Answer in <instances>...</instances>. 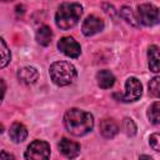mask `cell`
<instances>
[{"label": "cell", "mask_w": 160, "mask_h": 160, "mask_svg": "<svg viewBox=\"0 0 160 160\" xmlns=\"http://www.w3.org/2000/svg\"><path fill=\"white\" fill-rule=\"evenodd\" d=\"M64 125L74 136H82L94 128V116L80 109H70L64 115Z\"/></svg>", "instance_id": "obj_1"}, {"label": "cell", "mask_w": 160, "mask_h": 160, "mask_svg": "<svg viewBox=\"0 0 160 160\" xmlns=\"http://www.w3.org/2000/svg\"><path fill=\"white\" fill-rule=\"evenodd\" d=\"M82 14V8L80 4L76 2H65L61 4L56 11L55 15V22L56 26L61 30H69L74 28Z\"/></svg>", "instance_id": "obj_2"}, {"label": "cell", "mask_w": 160, "mask_h": 160, "mask_svg": "<svg viewBox=\"0 0 160 160\" xmlns=\"http://www.w3.org/2000/svg\"><path fill=\"white\" fill-rule=\"evenodd\" d=\"M50 78L58 86L70 85L76 79V69L68 61H55L49 69Z\"/></svg>", "instance_id": "obj_3"}, {"label": "cell", "mask_w": 160, "mask_h": 160, "mask_svg": "<svg viewBox=\"0 0 160 160\" xmlns=\"http://www.w3.org/2000/svg\"><path fill=\"white\" fill-rule=\"evenodd\" d=\"M49 156H50V145L42 140L32 141L25 151V159L28 160H46L49 159Z\"/></svg>", "instance_id": "obj_4"}, {"label": "cell", "mask_w": 160, "mask_h": 160, "mask_svg": "<svg viewBox=\"0 0 160 160\" xmlns=\"http://www.w3.org/2000/svg\"><path fill=\"white\" fill-rule=\"evenodd\" d=\"M138 20L145 26H152L159 22V9L151 4H141L138 8Z\"/></svg>", "instance_id": "obj_5"}, {"label": "cell", "mask_w": 160, "mask_h": 160, "mask_svg": "<svg viewBox=\"0 0 160 160\" xmlns=\"http://www.w3.org/2000/svg\"><path fill=\"white\" fill-rule=\"evenodd\" d=\"M142 92V85L140 80L136 78H129L125 82V94H116L119 95V100L121 101H135L141 96Z\"/></svg>", "instance_id": "obj_6"}, {"label": "cell", "mask_w": 160, "mask_h": 160, "mask_svg": "<svg viewBox=\"0 0 160 160\" xmlns=\"http://www.w3.org/2000/svg\"><path fill=\"white\" fill-rule=\"evenodd\" d=\"M58 49L69 58H78L81 52V48L78 41L71 36H64L58 42Z\"/></svg>", "instance_id": "obj_7"}, {"label": "cell", "mask_w": 160, "mask_h": 160, "mask_svg": "<svg viewBox=\"0 0 160 160\" xmlns=\"http://www.w3.org/2000/svg\"><path fill=\"white\" fill-rule=\"evenodd\" d=\"M104 29V21L95 16V15H90L88 16L84 22H82V26H81V30H82V34L85 36H91V35H95L98 32H100L101 30Z\"/></svg>", "instance_id": "obj_8"}, {"label": "cell", "mask_w": 160, "mask_h": 160, "mask_svg": "<svg viewBox=\"0 0 160 160\" xmlns=\"http://www.w3.org/2000/svg\"><path fill=\"white\" fill-rule=\"evenodd\" d=\"M59 150L64 156H66L69 159H72V158H76L79 155L80 145L76 141H72L68 138H62L59 142Z\"/></svg>", "instance_id": "obj_9"}, {"label": "cell", "mask_w": 160, "mask_h": 160, "mask_svg": "<svg viewBox=\"0 0 160 160\" xmlns=\"http://www.w3.org/2000/svg\"><path fill=\"white\" fill-rule=\"evenodd\" d=\"M39 78V72L32 66H24L18 71V79L21 84L31 85L34 84Z\"/></svg>", "instance_id": "obj_10"}, {"label": "cell", "mask_w": 160, "mask_h": 160, "mask_svg": "<svg viewBox=\"0 0 160 160\" xmlns=\"http://www.w3.org/2000/svg\"><path fill=\"white\" fill-rule=\"evenodd\" d=\"M100 132L104 138L111 139L119 132V125L114 119H104L100 122Z\"/></svg>", "instance_id": "obj_11"}, {"label": "cell", "mask_w": 160, "mask_h": 160, "mask_svg": "<svg viewBox=\"0 0 160 160\" xmlns=\"http://www.w3.org/2000/svg\"><path fill=\"white\" fill-rule=\"evenodd\" d=\"M9 136L14 142H22L28 138V129L21 122H14L10 126Z\"/></svg>", "instance_id": "obj_12"}, {"label": "cell", "mask_w": 160, "mask_h": 160, "mask_svg": "<svg viewBox=\"0 0 160 160\" xmlns=\"http://www.w3.org/2000/svg\"><path fill=\"white\" fill-rule=\"evenodd\" d=\"M96 80H98V85L101 89H110L115 82V76L109 70H100L96 74Z\"/></svg>", "instance_id": "obj_13"}, {"label": "cell", "mask_w": 160, "mask_h": 160, "mask_svg": "<svg viewBox=\"0 0 160 160\" xmlns=\"http://www.w3.org/2000/svg\"><path fill=\"white\" fill-rule=\"evenodd\" d=\"M148 59H149V68L152 72L160 71V56H159V48L156 45H151L148 51Z\"/></svg>", "instance_id": "obj_14"}, {"label": "cell", "mask_w": 160, "mask_h": 160, "mask_svg": "<svg viewBox=\"0 0 160 160\" xmlns=\"http://www.w3.org/2000/svg\"><path fill=\"white\" fill-rule=\"evenodd\" d=\"M52 39V31L48 25H42L36 31V41L42 45V46H48L51 42Z\"/></svg>", "instance_id": "obj_15"}, {"label": "cell", "mask_w": 160, "mask_h": 160, "mask_svg": "<svg viewBox=\"0 0 160 160\" xmlns=\"http://www.w3.org/2000/svg\"><path fill=\"white\" fill-rule=\"evenodd\" d=\"M10 59H11L10 50L6 45V42L4 41V39L0 38V69L5 68L10 62Z\"/></svg>", "instance_id": "obj_16"}, {"label": "cell", "mask_w": 160, "mask_h": 160, "mask_svg": "<svg viewBox=\"0 0 160 160\" xmlns=\"http://www.w3.org/2000/svg\"><path fill=\"white\" fill-rule=\"evenodd\" d=\"M148 118L154 125L160 124V102L159 101H155L150 105V108L148 109Z\"/></svg>", "instance_id": "obj_17"}, {"label": "cell", "mask_w": 160, "mask_h": 160, "mask_svg": "<svg viewBox=\"0 0 160 160\" xmlns=\"http://www.w3.org/2000/svg\"><path fill=\"white\" fill-rule=\"evenodd\" d=\"M120 15L122 19H125L128 22H130L131 25H138V18L134 15L132 10L129 6H124L120 10Z\"/></svg>", "instance_id": "obj_18"}, {"label": "cell", "mask_w": 160, "mask_h": 160, "mask_svg": "<svg viewBox=\"0 0 160 160\" xmlns=\"http://www.w3.org/2000/svg\"><path fill=\"white\" fill-rule=\"evenodd\" d=\"M122 130L128 136H134L136 134V125L130 118H125L122 120Z\"/></svg>", "instance_id": "obj_19"}, {"label": "cell", "mask_w": 160, "mask_h": 160, "mask_svg": "<svg viewBox=\"0 0 160 160\" xmlns=\"http://www.w3.org/2000/svg\"><path fill=\"white\" fill-rule=\"evenodd\" d=\"M149 92L154 98H159L160 96V78L159 76H155L154 79L150 80V82H149Z\"/></svg>", "instance_id": "obj_20"}, {"label": "cell", "mask_w": 160, "mask_h": 160, "mask_svg": "<svg viewBox=\"0 0 160 160\" xmlns=\"http://www.w3.org/2000/svg\"><path fill=\"white\" fill-rule=\"evenodd\" d=\"M149 144H150V146H151L155 151H159V150H160V135H159L158 132L150 135Z\"/></svg>", "instance_id": "obj_21"}, {"label": "cell", "mask_w": 160, "mask_h": 160, "mask_svg": "<svg viewBox=\"0 0 160 160\" xmlns=\"http://www.w3.org/2000/svg\"><path fill=\"white\" fill-rule=\"evenodd\" d=\"M5 90H6V85H5V81L0 78V104L4 99V95H5Z\"/></svg>", "instance_id": "obj_22"}, {"label": "cell", "mask_w": 160, "mask_h": 160, "mask_svg": "<svg viewBox=\"0 0 160 160\" xmlns=\"http://www.w3.org/2000/svg\"><path fill=\"white\" fill-rule=\"evenodd\" d=\"M0 159H15V156L11 155V154H6L5 151H1L0 152Z\"/></svg>", "instance_id": "obj_23"}, {"label": "cell", "mask_w": 160, "mask_h": 160, "mask_svg": "<svg viewBox=\"0 0 160 160\" xmlns=\"http://www.w3.org/2000/svg\"><path fill=\"white\" fill-rule=\"evenodd\" d=\"M140 158H141V159H150V160H151V158H150V156H148V155H141Z\"/></svg>", "instance_id": "obj_24"}, {"label": "cell", "mask_w": 160, "mask_h": 160, "mask_svg": "<svg viewBox=\"0 0 160 160\" xmlns=\"http://www.w3.org/2000/svg\"><path fill=\"white\" fill-rule=\"evenodd\" d=\"M0 1H4V2H6V1H14V0H0Z\"/></svg>", "instance_id": "obj_25"}]
</instances>
